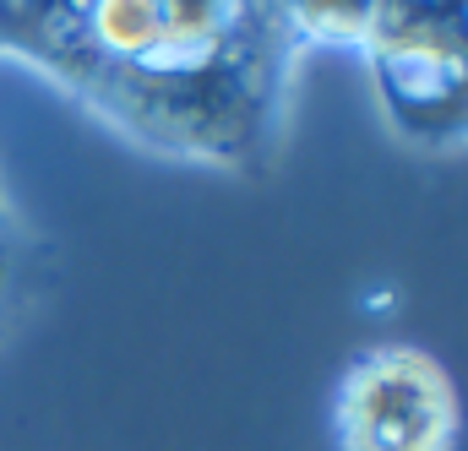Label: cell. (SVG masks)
Wrapping results in <instances>:
<instances>
[{"label":"cell","instance_id":"1","mask_svg":"<svg viewBox=\"0 0 468 451\" xmlns=\"http://www.w3.org/2000/svg\"><path fill=\"white\" fill-rule=\"evenodd\" d=\"M452 403L441 375L414 353H376L359 364L344 392V441L349 451H441Z\"/></svg>","mask_w":468,"mask_h":451}]
</instances>
